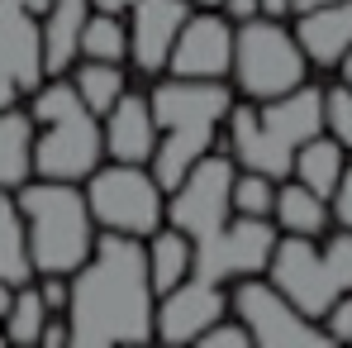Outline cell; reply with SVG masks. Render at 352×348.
I'll use <instances>...</instances> for the list:
<instances>
[{"mask_svg":"<svg viewBox=\"0 0 352 348\" xmlns=\"http://www.w3.org/2000/svg\"><path fill=\"white\" fill-rule=\"evenodd\" d=\"M167 196L172 201H167L162 215L172 220V229H181L190 243L214 234L234 215V158H210L205 153Z\"/></svg>","mask_w":352,"mask_h":348,"instance_id":"8","label":"cell"},{"mask_svg":"<svg viewBox=\"0 0 352 348\" xmlns=\"http://www.w3.org/2000/svg\"><path fill=\"white\" fill-rule=\"evenodd\" d=\"M348 167V158H343V143L338 139H324V134H314V139H305L300 148H295V163L291 172L300 176V186H309L314 196H333V186H338V176Z\"/></svg>","mask_w":352,"mask_h":348,"instance_id":"19","label":"cell"},{"mask_svg":"<svg viewBox=\"0 0 352 348\" xmlns=\"http://www.w3.org/2000/svg\"><path fill=\"white\" fill-rule=\"evenodd\" d=\"M333 215H338L343 229H352V167H343L338 186H333Z\"/></svg>","mask_w":352,"mask_h":348,"instance_id":"33","label":"cell"},{"mask_svg":"<svg viewBox=\"0 0 352 348\" xmlns=\"http://www.w3.org/2000/svg\"><path fill=\"white\" fill-rule=\"evenodd\" d=\"M324 258H329V272L338 277V287L352 291V229L333 234V238L324 243Z\"/></svg>","mask_w":352,"mask_h":348,"instance_id":"31","label":"cell"},{"mask_svg":"<svg viewBox=\"0 0 352 348\" xmlns=\"http://www.w3.org/2000/svg\"><path fill=\"white\" fill-rule=\"evenodd\" d=\"M229 86L224 81H200V76H172V81H157L153 96H148V110L153 124L162 134V143L153 148V181L162 191H172L181 176L190 172L210 143H214V129L219 119L229 115Z\"/></svg>","mask_w":352,"mask_h":348,"instance_id":"2","label":"cell"},{"mask_svg":"<svg viewBox=\"0 0 352 348\" xmlns=\"http://www.w3.org/2000/svg\"><path fill=\"white\" fill-rule=\"evenodd\" d=\"M295 43L305 62H319V67L343 62V53L352 48V0H329V5L305 10L295 24Z\"/></svg>","mask_w":352,"mask_h":348,"instance_id":"16","label":"cell"},{"mask_svg":"<svg viewBox=\"0 0 352 348\" xmlns=\"http://www.w3.org/2000/svg\"><path fill=\"white\" fill-rule=\"evenodd\" d=\"M276 248V229L267 225V215H238L234 225L224 220L214 234L195 238V258H190V272L205 277V282H243V277H257L267 272V258Z\"/></svg>","mask_w":352,"mask_h":348,"instance_id":"7","label":"cell"},{"mask_svg":"<svg viewBox=\"0 0 352 348\" xmlns=\"http://www.w3.org/2000/svg\"><path fill=\"white\" fill-rule=\"evenodd\" d=\"M219 5H224V14H229L234 24L252 19V14H262V5H257V0H219Z\"/></svg>","mask_w":352,"mask_h":348,"instance_id":"35","label":"cell"},{"mask_svg":"<svg viewBox=\"0 0 352 348\" xmlns=\"http://www.w3.org/2000/svg\"><path fill=\"white\" fill-rule=\"evenodd\" d=\"M190 5H219V0H190Z\"/></svg>","mask_w":352,"mask_h":348,"instance_id":"42","label":"cell"},{"mask_svg":"<svg viewBox=\"0 0 352 348\" xmlns=\"http://www.w3.org/2000/svg\"><path fill=\"white\" fill-rule=\"evenodd\" d=\"M100 158H105V134L86 105L62 119H48L43 134H34V172L38 176L81 181L100 167Z\"/></svg>","mask_w":352,"mask_h":348,"instance_id":"11","label":"cell"},{"mask_svg":"<svg viewBox=\"0 0 352 348\" xmlns=\"http://www.w3.org/2000/svg\"><path fill=\"white\" fill-rule=\"evenodd\" d=\"M133 0H91V10H100V14H124Z\"/></svg>","mask_w":352,"mask_h":348,"instance_id":"37","label":"cell"},{"mask_svg":"<svg viewBox=\"0 0 352 348\" xmlns=\"http://www.w3.org/2000/svg\"><path fill=\"white\" fill-rule=\"evenodd\" d=\"M72 110H81V96H76V86L72 81H38L34 86V110H29V119H38V124H48V119H62L72 115Z\"/></svg>","mask_w":352,"mask_h":348,"instance_id":"27","label":"cell"},{"mask_svg":"<svg viewBox=\"0 0 352 348\" xmlns=\"http://www.w3.org/2000/svg\"><path fill=\"white\" fill-rule=\"evenodd\" d=\"M19 215H24V234H29V263L34 272H76L91 258L96 243V220L86 196L76 191V181H24L19 186Z\"/></svg>","mask_w":352,"mask_h":348,"instance_id":"4","label":"cell"},{"mask_svg":"<svg viewBox=\"0 0 352 348\" xmlns=\"http://www.w3.org/2000/svg\"><path fill=\"white\" fill-rule=\"evenodd\" d=\"M343 86H352V48L343 53Z\"/></svg>","mask_w":352,"mask_h":348,"instance_id":"40","label":"cell"},{"mask_svg":"<svg viewBox=\"0 0 352 348\" xmlns=\"http://www.w3.org/2000/svg\"><path fill=\"white\" fill-rule=\"evenodd\" d=\"M43 81V39L38 19L24 5L0 0V110H10L19 96H29Z\"/></svg>","mask_w":352,"mask_h":348,"instance_id":"12","label":"cell"},{"mask_svg":"<svg viewBox=\"0 0 352 348\" xmlns=\"http://www.w3.org/2000/svg\"><path fill=\"white\" fill-rule=\"evenodd\" d=\"M238 91L248 101H272L286 96L295 86H305V53L295 43V34H286L272 14L267 19H243L234 29V67Z\"/></svg>","mask_w":352,"mask_h":348,"instance_id":"5","label":"cell"},{"mask_svg":"<svg viewBox=\"0 0 352 348\" xmlns=\"http://www.w3.org/2000/svg\"><path fill=\"white\" fill-rule=\"evenodd\" d=\"M219 315H229V296L219 282L205 277H186L172 291H162V305H153V334L167 344H195V334L205 325H214Z\"/></svg>","mask_w":352,"mask_h":348,"instance_id":"14","label":"cell"},{"mask_svg":"<svg viewBox=\"0 0 352 348\" xmlns=\"http://www.w3.org/2000/svg\"><path fill=\"white\" fill-rule=\"evenodd\" d=\"M72 86H76V96H81V105H86L91 115H105L119 96H124V67H119V62L86 58L81 72L72 76Z\"/></svg>","mask_w":352,"mask_h":348,"instance_id":"24","label":"cell"},{"mask_svg":"<svg viewBox=\"0 0 352 348\" xmlns=\"http://www.w3.org/2000/svg\"><path fill=\"white\" fill-rule=\"evenodd\" d=\"M129 53V29L119 24V14H91L86 29H81V58H96V62H124Z\"/></svg>","mask_w":352,"mask_h":348,"instance_id":"26","label":"cell"},{"mask_svg":"<svg viewBox=\"0 0 352 348\" xmlns=\"http://www.w3.org/2000/svg\"><path fill=\"white\" fill-rule=\"evenodd\" d=\"M143 258H148V282L153 291L162 296V291H172L176 282H186L190 277V258H195V243L186 238L181 229H153V243L143 248Z\"/></svg>","mask_w":352,"mask_h":348,"instance_id":"20","label":"cell"},{"mask_svg":"<svg viewBox=\"0 0 352 348\" xmlns=\"http://www.w3.org/2000/svg\"><path fill=\"white\" fill-rule=\"evenodd\" d=\"M267 272H272V287L309 320H324V310L343 296L338 277L329 272L324 248H314V238H305V234L276 238V248L267 258Z\"/></svg>","mask_w":352,"mask_h":348,"instance_id":"9","label":"cell"},{"mask_svg":"<svg viewBox=\"0 0 352 348\" xmlns=\"http://www.w3.org/2000/svg\"><path fill=\"white\" fill-rule=\"evenodd\" d=\"M234 315L248 325L252 344L262 348H286V344H333L324 334L319 320L300 315L291 300L272 282H257V277H243L234 287Z\"/></svg>","mask_w":352,"mask_h":348,"instance_id":"10","label":"cell"},{"mask_svg":"<svg viewBox=\"0 0 352 348\" xmlns=\"http://www.w3.org/2000/svg\"><path fill=\"white\" fill-rule=\"evenodd\" d=\"M272 201H276L272 176H262V172L234 176V210L238 215H272Z\"/></svg>","mask_w":352,"mask_h":348,"instance_id":"28","label":"cell"},{"mask_svg":"<svg viewBox=\"0 0 352 348\" xmlns=\"http://www.w3.org/2000/svg\"><path fill=\"white\" fill-rule=\"evenodd\" d=\"M105 153L115 163H148L153 148H157V124H153V110L143 96H119L115 105L105 110Z\"/></svg>","mask_w":352,"mask_h":348,"instance_id":"17","label":"cell"},{"mask_svg":"<svg viewBox=\"0 0 352 348\" xmlns=\"http://www.w3.org/2000/svg\"><path fill=\"white\" fill-rule=\"evenodd\" d=\"M91 19V0H48L43 5V24H38V39H43V72L62 76L72 62L81 58V29Z\"/></svg>","mask_w":352,"mask_h":348,"instance_id":"18","label":"cell"},{"mask_svg":"<svg viewBox=\"0 0 352 348\" xmlns=\"http://www.w3.org/2000/svg\"><path fill=\"white\" fill-rule=\"evenodd\" d=\"M172 76H200V81H224L234 67V24L224 14H186L176 29V43L167 53Z\"/></svg>","mask_w":352,"mask_h":348,"instance_id":"13","label":"cell"},{"mask_svg":"<svg viewBox=\"0 0 352 348\" xmlns=\"http://www.w3.org/2000/svg\"><path fill=\"white\" fill-rule=\"evenodd\" d=\"M38 296H43L48 315H62V310H67V282H62L58 272H43V287H38Z\"/></svg>","mask_w":352,"mask_h":348,"instance_id":"34","label":"cell"},{"mask_svg":"<svg viewBox=\"0 0 352 348\" xmlns=\"http://www.w3.org/2000/svg\"><path fill=\"white\" fill-rule=\"evenodd\" d=\"M272 215H276V225H281L286 234H305V238H314V234L329 229V205H324V196H314V191L300 186V181L276 191Z\"/></svg>","mask_w":352,"mask_h":348,"instance_id":"23","label":"cell"},{"mask_svg":"<svg viewBox=\"0 0 352 348\" xmlns=\"http://www.w3.org/2000/svg\"><path fill=\"white\" fill-rule=\"evenodd\" d=\"M10 5H24V10H43L48 0H10Z\"/></svg>","mask_w":352,"mask_h":348,"instance_id":"41","label":"cell"},{"mask_svg":"<svg viewBox=\"0 0 352 348\" xmlns=\"http://www.w3.org/2000/svg\"><path fill=\"white\" fill-rule=\"evenodd\" d=\"M129 14V58L148 76L167 72V53L176 43V29L190 14V0H133Z\"/></svg>","mask_w":352,"mask_h":348,"instance_id":"15","label":"cell"},{"mask_svg":"<svg viewBox=\"0 0 352 348\" xmlns=\"http://www.w3.org/2000/svg\"><path fill=\"white\" fill-rule=\"evenodd\" d=\"M29 277H34V263H29L24 215H19V201L5 196V186H0V282L5 287H24Z\"/></svg>","mask_w":352,"mask_h":348,"instance_id":"22","label":"cell"},{"mask_svg":"<svg viewBox=\"0 0 352 348\" xmlns=\"http://www.w3.org/2000/svg\"><path fill=\"white\" fill-rule=\"evenodd\" d=\"M157 291L148 282V258L133 234L105 229L91 243V258L67 282V334L81 348L143 344L153 339Z\"/></svg>","mask_w":352,"mask_h":348,"instance_id":"1","label":"cell"},{"mask_svg":"<svg viewBox=\"0 0 352 348\" xmlns=\"http://www.w3.org/2000/svg\"><path fill=\"white\" fill-rule=\"evenodd\" d=\"M86 205H91V220L100 229L115 234H153L162 225V210H167V191L153 181V172H143V163H115V167H96L86 176Z\"/></svg>","mask_w":352,"mask_h":348,"instance_id":"6","label":"cell"},{"mask_svg":"<svg viewBox=\"0 0 352 348\" xmlns=\"http://www.w3.org/2000/svg\"><path fill=\"white\" fill-rule=\"evenodd\" d=\"M257 5H262V14H272V19H276V14H286V10H291V0H257Z\"/></svg>","mask_w":352,"mask_h":348,"instance_id":"38","label":"cell"},{"mask_svg":"<svg viewBox=\"0 0 352 348\" xmlns=\"http://www.w3.org/2000/svg\"><path fill=\"white\" fill-rule=\"evenodd\" d=\"M324 334L333 344H352V291H343L329 310H324Z\"/></svg>","mask_w":352,"mask_h":348,"instance_id":"32","label":"cell"},{"mask_svg":"<svg viewBox=\"0 0 352 348\" xmlns=\"http://www.w3.org/2000/svg\"><path fill=\"white\" fill-rule=\"evenodd\" d=\"M229 153L248 172L272 181L291 176L295 148L314 134H324V91L295 86L286 96L257 101V105H229Z\"/></svg>","mask_w":352,"mask_h":348,"instance_id":"3","label":"cell"},{"mask_svg":"<svg viewBox=\"0 0 352 348\" xmlns=\"http://www.w3.org/2000/svg\"><path fill=\"white\" fill-rule=\"evenodd\" d=\"M5 339H14V344H38V334H43V325H48V305H43V296L38 287H14V300H10V310H5Z\"/></svg>","mask_w":352,"mask_h":348,"instance_id":"25","label":"cell"},{"mask_svg":"<svg viewBox=\"0 0 352 348\" xmlns=\"http://www.w3.org/2000/svg\"><path fill=\"white\" fill-rule=\"evenodd\" d=\"M34 172V119L14 105L0 110V186H24Z\"/></svg>","mask_w":352,"mask_h":348,"instance_id":"21","label":"cell"},{"mask_svg":"<svg viewBox=\"0 0 352 348\" xmlns=\"http://www.w3.org/2000/svg\"><path fill=\"white\" fill-rule=\"evenodd\" d=\"M38 344H48V348H62V344H72V334H67V325H43V334H38Z\"/></svg>","mask_w":352,"mask_h":348,"instance_id":"36","label":"cell"},{"mask_svg":"<svg viewBox=\"0 0 352 348\" xmlns=\"http://www.w3.org/2000/svg\"><path fill=\"white\" fill-rule=\"evenodd\" d=\"M324 129H329V139L352 148V86L324 91Z\"/></svg>","mask_w":352,"mask_h":348,"instance_id":"29","label":"cell"},{"mask_svg":"<svg viewBox=\"0 0 352 348\" xmlns=\"http://www.w3.org/2000/svg\"><path fill=\"white\" fill-rule=\"evenodd\" d=\"M314 5H329V0H291L295 14H305V10H314Z\"/></svg>","mask_w":352,"mask_h":348,"instance_id":"39","label":"cell"},{"mask_svg":"<svg viewBox=\"0 0 352 348\" xmlns=\"http://www.w3.org/2000/svg\"><path fill=\"white\" fill-rule=\"evenodd\" d=\"M195 344H200V348H248V344H252V334H248V325H243L238 315H234V320L219 315L214 325H205V329L195 334Z\"/></svg>","mask_w":352,"mask_h":348,"instance_id":"30","label":"cell"}]
</instances>
